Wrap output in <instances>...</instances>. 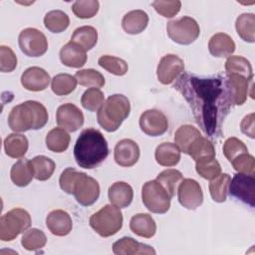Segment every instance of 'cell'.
<instances>
[{
    "label": "cell",
    "mask_w": 255,
    "mask_h": 255,
    "mask_svg": "<svg viewBox=\"0 0 255 255\" xmlns=\"http://www.w3.org/2000/svg\"><path fill=\"white\" fill-rule=\"evenodd\" d=\"M60 60L67 67L81 68L87 62V54L80 45L70 41L61 48Z\"/></svg>",
    "instance_id": "ffe728a7"
},
{
    "label": "cell",
    "mask_w": 255,
    "mask_h": 255,
    "mask_svg": "<svg viewBox=\"0 0 255 255\" xmlns=\"http://www.w3.org/2000/svg\"><path fill=\"white\" fill-rule=\"evenodd\" d=\"M148 24V15L143 10L128 12L122 20V27L126 33L136 35L141 33Z\"/></svg>",
    "instance_id": "d4e9b609"
},
{
    "label": "cell",
    "mask_w": 255,
    "mask_h": 255,
    "mask_svg": "<svg viewBox=\"0 0 255 255\" xmlns=\"http://www.w3.org/2000/svg\"><path fill=\"white\" fill-rule=\"evenodd\" d=\"M196 172L203 178L211 180L221 173V166L215 156L203 157L196 160Z\"/></svg>",
    "instance_id": "f35d334b"
},
{
    "label": "cell",
    "mask_w": 255,
    "mask_h": 255,
    "mask_svg": "<svg viewBox=\"0 0 255 255\" xmlns=\"http://www.w3.org/2000/svg\"><path fill=\"white\" fill-rule=\"evenodd\" d=\"M224 81L232 105H243L247 100L249 83H251L252 80H248L237 74H227L224 76Z\"/></svg>",
    "instance_id": "2e32d148"
},
{
    "label": "cell",
    "mask_w": 255,
    "mask_h": 255,
    "mask_svg": "<svg viewBox=\"0 0 255 255\" xmlns=\"http://www.w3.org/2000/svg\"><path fill=\"white\" fill-rule=\"evenodd\" d=\"M31 223V216L25 209L9 210L0 218V239L6 242L14 240L20 233L28 230Z\"/></svg>",
    "instance_id": "8992f818"
},
{
    "label": "cell",
    "mask_w": 255,
    "mask_h": 255,
    "mask_svg": "<svg viewBox=\"0 0 255 255\" xmlns=\"http://www.w3.org/2000/svg\"><path fill=\"white\" fill-rule=\"evenodd\" d=\"M166 32L173 42L180 45H189L198 38L200 28L193 18L183 16L177 20L167 22Z\"/></svg>",
    "instance_id": "ba28073f"
},
{
    "label": "cell",
    "mask_w": 255,
    "mask_h": 255,
    "mask_svg": "<svg viewBox=\"0 0 255 255\" xmlns=\"http://www.w3.org/2000/svg\"><path fill=\"white\" fill-rule=\"evenodd\" d=\"M154 156L159 165L174 166L180 160V150L175 143L162 142L156 147Z\"/></svg>",
    "instance_id": "4316f807"
},
{
    "label": "cell",
    "mask_w": 255,
    "mask_h": 255,
    "mask_svg": "<svg viewBox=\"0 0 255 255\" xmlns=\"http://www.w3.org/2000/svg\"><path fill=\"white\" fill-rule=\"evenodd\" d=\"M230 195L248 204L250 207L255 205V177L254 175L236 173L230 180Z\"/></svg>",
    "instance_id": "30bf717a"
},
{
    "label": "cell",
    "mask_w": 255,
    "mask_h": 255,
    "mask_svg": "<svg viewBox=\"0 0 255 255\" xmlns=\"http://www.w3.org/2000/svg\"><path fill=\"white\" fill-rule=\"evenodd\" d=\"M91 227L102 237L118 233L123 226V213L119 207L107 204L90 217Z\"/></svg>",
    "instance_id": "5b68a950"
},
{
    "label": "cell",
    "mask_w": 255,
    "mask_h": 255,
    "mask_svg": "<svg viewBox=\"0 0 255 255\" xmlns=\"http://www.w3.org/2000/svg\"><path fill=\"white\" fill-rule=\"evenodd\" d=\"M129 228L139 237L151 238L156 232V223L148 213H137L131 217Z\"/></svg>",
    "instance_id": "cb8c5ba5"
},
{
    "label": "cell",
    "mask_w": 255,
    "mask_h": 255,
    "mask_svg": "<svg viewBox=\"0 0 255 255\" xmlns=\"http://www.w3.org/2000/svg\"><path fill=\"white\" fill-rule=\"evenodd\" d=\"M174 88L189 104L196 123L208 136L221 134V125L232 105L224 77L200 78L182 74Z\"/></svg>",
    "instance_id": "6da1fadb"
},
{
    "label": "cell",
    "mask_w": 255,
    "mask_h": 255,
    "mask_svg": "<svg viewBox=\"0 0 255 255\" xmlns=\"http://www.w3.org/2000/svg\"><path fill=\"white\" fill-rule=\"evenodd\" d=\"M235 43L232 38L225 33L214 34L208 43L210 54L217 58L230 57L235 51Z\"/></svg>",
    "instance_id": "603a6c76"
},
{
    "label": "cell",
    "mask_w": 255,
    "mask_h": 255,
    "mask_svg": "<svg viewBox=\"0 0 255 255\" xmlns=\"http://www.w3.org/2000/svg\"><path fill=\"white\" fill-rule=\"evenodd\" d=\"M141 198L144 206L152 213L162 214L170 207L171 198L156 179L146 181L142 185Z\"/></svg>",
    "instance_id": "52a82bcc"
},
{
    "label": "cell",
    "mask_w": 255,
    "mask_h": 255,
    "mask_svg": "<svg viewBox=\"0 0 255 255\" xmlns=\"http://www.w3.org/2000/svg\"><path fill=\"white\" fill-rule=\"evenodd\" d=\"M225 70L227 74H237L248 80L253 79V70L250 62L241 56H230L225 62Z\"/></svg>",
    "instance_id": "836d02e7"
},
{
    "label": "cell",
    "mask_w": 255,
    "mask_h": 255,
    "mask_svg": "<svg viewBox=\"0 0 255 255\" xmlns=\"http://www.w3.org/2000/svg\"><path fill=\"white\" fill-rule=\"evenodd\" d=\"M183 70V60L174 54H167L160 59L157 65V79L161 84L169 85L178 78Z\"/></svg>",
    "instance_id": "4fadbf2b"
},
{
    "label": "cell",
    "mask_w": 255,
    "mask_h": 255,
    "mask_svg": "<svg viewBox=\"0 0 255 255\" xmlns=\"http://www.w3.org/2000/svg\"><path fill=\"white\" fill-rule=\"evenodd\" d=\"M140 129L149 136L163 134L168 128V122L164 114L157 110H146L139 118Z\"/></svg>",
    "instance_id": "5bb4252c"
},
{
    "label": "cell",
    "mask_w": 255,
    "mask_h": 255,
    "mask_svg": "<svg viewBox=\"0 0 255 255\" xmlns=\"http://www.w3.org/2000/svg\"><path fill=\"white\" fill-rule=\"evenodd\" d=\"M254 114H250V115H247L246 117H244V119L242 120L241 124H240V128H241V131L248 135L249 137L251 138H254L255 137V126H254Z\"/></svg>",
    "instance_id": "816d5d0a"
},
{
    "label": "cell",
    "mask_w": 255,
    "mask_h": 255,
    "mask_svg": "<svg viewBox=\"0 0 255 255\" xmlns=\"http://www.w3.org/2000/svg\"><path fill=\"white\" fill-rule=\"evenodd\" d=\"M46 226L52 234L66 236L72 231L73 221L68 212L62 209H56L47 215Z\"/></svg>",
    "instance_id": "d6986e66"
},
{
    "label": "cell",
    "mask_w": 255,
    "mask_h": 255,
    "mask_svg": "<svg viewBox=\"0 0 255 255\" xmlns=\"http://www.w3.org/2000/svg\"><path fill=\"white\" fill-rule=\"evenodd\" d=\"M98 64L109 73L116 76H124L128 72V63L118 57L111 55H103L99 58Z\"/></svg>",
    "instance_id": "60d3db41"
},
{
    "label": "cell",
    "mask_w": 255,
    "mask_h": 255,
    "mask_svg": "<svg viewBox=\"0 0 255 255\" xmlns=\"http://www.w3.org/2000/svg\"><path fill=\"white\" fill-rule=\"evenodd\" d=\"M233 168L239 173L254 175L255 172V158L248 152L241 153L231 161Z\"/></svg>",
    "instance_id": "bcb514c9"
},
{
    "label": "cell",
    "mask_w": 255,
    "mask_h": 255,
    "mask_svg": "<svg viewBox=\"0 0 255 255\" xmlns=\"http://www.w3.org/2000/svg\"><path fill=\"white\" fill-rule=\"evenodd\" d=\"M100 8V3L97 0H80L72 5L73 13L81 19H89L94 17Z\"/></svg>",
    "instance_id": "f6af8a7d"
},
{
    "label": "cell",
    "mask_w": 255,
    "mask_h": 255,
    "mask_svg": "<svg viewBox=\"0 0 255 255\" xmlns=\"http://www.w3.org/2000/svg\"><path fill=\"white\" fill-rule=\"evenodd\" d=\"M179 203L186 209L194 210L203 202V192L199 183L191 178L182 179L177 188Z\"/></svg>",
    "instance_id": "7c38bea8"
},
{
    "label": "cell",
    "mask_w": 255,
    "mask_h": 255,
    "mask_svg": "<svg viewBox=\"0 0 255 255\" xmlns=\"http://www.w3.org/2000/svg\"><path fill=\"white\" fill-rule=\"evenodd\" d=\"M77 79L70 74H58L52 79L51 88L57 96H67L77 87Z\"/></svg>",
    "instance_id": "74e56055"
},
{
    "label": "cell",
    "mask_w": 255,
    "mask_h": 255,
    "mask_svg": "<svg viewBox=\"0 0 255 255\" xmlns=\"http://www.w3.org/2000/svg\"><path fill=\"white\" fill-rule=\"evenodd\" d=\"M130 104L128 99L121 94L110 96L99 109L97 120L99 125L107 131H116L128 117Z\"/></svg>",
    "instance_id": "277c9868"
},
{
    "label": "cell",
    "mask_w": 255,
    "mask_h": 255,
    "mask_svg": "<svg viewBox=\"0 0 255 255\" xmlns=\"http://www.w3.org/2000/svg\"><path fill=\"white\" fill-rule=\"evenodd\" d=\"M245 152H248L247 146L242 140L237 137H229L225 140L223 144V153L230 162L236 156Z\"/></svg>",
    "instance_id": "7dc6e473"
},
{
    "label": "cell",
    "mask_w": 255,
    "mask_h": 255,
    "mask_svg": "<svg viewBox=\"0 0 255 255\" xmlns=\"http://www.w3.org/2000/svg\"><path fill=\"white\" fill-rule=\"evenodd\" d=\"M231 177L228 173H220L209 183V191L215 202H224L227 198Z\"/></svg>",
    "instance_id": "8d00e7d4"
},
{
    "label": "cell",
    "mask_w": 255,
    "mask_h": 255,
    "mask_svg": "<svg viewBox=\"0 0 255 255\" xmlns=\"http://www.w3.org/2000/svg\"><path fill=\"white\" fill-rule=\"evenodd\" d=\"M108 196L113 205L119 208H126L132 201L133 190L128 183L117 181L110 186Z\"/></svg>",
    "instance_id": "7402d4cb"
},
{
    "label": "cell",
    "mask_w": 255,
    "mask_h": 255,
    "mask_svg": "<svg viewBox=\"0 0 255 255\" xmlns=\"http://www.w3.org/2000/svg\"><path fill=\"white\" fill-rule=\"evenodd\" d=\"M201 136L200 131L191 125H183L174 133V142L183 153H188L192 143Z\"/></svg>",
    "instance_id": "f1b7e54d"
},
{
    "label": "cell",
    "mask_w": 255,
    "mask_h": 255,
    "mask_svg": "<svg viewBox=\"0 0 255 255\" xmlns=\"http://www.w3.org/2000/svg\"><path fill=\"white\" fill-rule=\"evenodd\" d=\"M10 177L15 185L20 187L27 186L34 177V171L30 160L22 158L16 161L11 167Z\"/></svg>",
    "instance_id": "484cf974"
},
{
    "label": "cell",
    "mask_w": 255,
    "mask_h": 255,
    "mask_svg": "<svg viewBox=\"0 0 255 255\" xmlns=\"http://www.w3.org/2000/svg\"><path fill=\"white\" fill-rule=\"evenodd\" d=\"M109 154L107 139L93 128L84 129L74 146V157L80 167L92 169L102 163Z\"/></svg>",
    "instance_id": "7a4b0ae2"
},
{
    "label": "cell",
    "mask_w": 255,
    "mask_h": 255,
    "mask_svg": "<svg viewBox=\"0 0 255 255\" xmlns=\"http://www.w3.org/2000/svg\"><path fill=\"white\" fill-rule=\"evenodd\" d=\"M19 47L28 57L43 56L48 50V40L40 30L36 28H26L22 30L18 37Z\"/></svg>",
    "instance_id": "9c48e42d"
},
{
    "label": "cell",
    "mask_w": 255,
    "mask_h": 255,
    "mask_svg": "<svg viewBox=\"0 0 255 255\" xmlns=\"http://www.w3.org/2000/svg\"><path fill=\"white\" fill-rule=\"evenodd\" d=\"M47 243L45 233L37 228L26 230L21 238L22 246L29 251H36L43 248Z\"/></svg>",
    "instance_id": "ab89813d"
},
{
    "label": "cell",
    "mask_w": 255,
    "mask_h": 255,
    "mask_svg": "<svg viewBox=\"0 0 255 255\" xmlns=\"http://www.w3.org/2000/svg\"><path fill=\"white\" fill-rule=\"evenodd\" d=\"M140 155L137 143L129 138L120 140L115 146L114 157L116 162L123 167H130L134 165Z\"/></svg>",
    "instance_id": "e0dca14e"
},
{
    "label": "cell",
    "mask_w": 255,
    "mask_h": 255,
    "mask_svg": "<svg viewBox=\"0 0 255 255\" xmlns=\"http://www.w3.org/2000/svg\"><path fill=\"white\" fill-rule=\"evenodd\" d=\"M70 24L69 16L61 10L49 11L44 17V25L52 33L64 32Z\"/></svg>",
    "instance_id": "e575fe53"
},
{
    "label": "cell",
    "mask_w": 255,
    "mask_h": 255,
    "mask_svg": "<svg viewBox=\"0 0 255 255\" xmlns=\"http://www.w3.org/2000/svg\"><path fill=\"white\" fill-rule=\"evenodd\" d=\"M84 115L75 105L67 103L61 105L56 113V121L59 127L68 130L76 131L84 125Z\"/></svg>",
    "instance_id": "9a60e30c"
},
{
    "label": "cell",
    "mask_w": 255,
    "mask_h": 255,
    "mask_svg": "<svg viewBox=\"0 0 255 255\" xmlns=\"http://www.w3.org/2000/svg\"><path fill=\"white\" fill-rule=\"evenodd\" d=\"M71 41L80 45L85 51H89L97 44L98 32L92 26H82L74 31Z\"/></svg>",
    "instance_id": "d6a6232c"
},
{
    "label": "cell",
    "mask_w": 255,
    "mask_h": 255,
    "mask_svg": "<svg viewBox=\"0 0 255 255\" xmlns=\"http://www.w3.org/2000/svg\"><path fill=\"white\" fill-rule=\"evenodd\" d=\"M151 5L159 15L165 18L174 17L180 11V8H181V2L178 0H174V1L155 0L151 3Z\"/></svg>",
    "instance_id": "c3c4849f"
},
{
    "label": "cell",
    "mask_w": 255,
    "mask_h": 255,
    "mask_svg": "<svg viewBox=\"0 0 255 255\" xmlns=\"http://www.w3.org/2000/svg\"><path fill=\"white\" fill-rule=\"evenodd\" d=\"M17 67V57L13 50L8 47L0 46V71L2 73H10Z\"/></svg>",
    "instance_id": "681fc988"
},
{
    "label": "cell",
    "mask_w": 255,
    "mask_h": 255,
    "mask_svg": "<svg viewBox=\"0 0 255 255\" xmlns=\"http://www.w3.org/2000/svg\"><path fill=\"white\" fill-rule=\"evenodd\" d=\"M235 28L239 37L245 42L255 41V15L253 13H243L239 15L235 22Z\"/></svg>",
    "instance_id": "4dcf8cb0"
},
{
    "label": "cell",
    "mask_w": 255,
    "mask_h": 255,
    "mask_svg": "<svg viewBox=\"0 0 255 255\" xmlns=\"http://www.w3.org/2000/svg\"><path fill=\"white\" fill-rule=\"evenodd\" d=\"M195 161L208 156H215V148L213 143L207 137H198L190 146L188 153Z\"/></svg>",
    "instance_id": "7bdbcfd3"
},
{
    "label": "cell",
    "mask_w": 255,
    "mask_h": 255,
    "mask_svg": "<svg viewBox=\"0 0 255 255\" xmlns=\"http://www.w3.org/2000/svg\"><path fill=\"white\" fill-rule=\"evenodd\" d=\"M182 179V173L179 170L173 168L165 169L156 176V180L163 186V188L166 190L170 198H172L175 195L178 185L180 184Z\"/></svg>",
    "instance_id": "d590c367"
},
{
    "label": "cell",
    "mask_w": 255,
    "mask_h": 255,
    "mask_svg": "<svg viewBox=\"0 0 255 255\" xmlns=\"http://www.w3.org/2000/svg\"><path fill=\"white\" fill-rule=\"evenodd\" d=\"M51 78L48 72L40 67H30L21 76L22 86L32 92L44 91L50 84Z\"/></svg>",
    "instance_id": "ac0fdd59"
},
{
    "label": "cell",
    "mask_w": 255,
    "mask_h": 255,
    "mask_svg": "<svg viewBox=\"0 0 255 255\" xmlns=\"http://www.w3.org/2000/svg\"><path fill=\"white\" fill-rule=\"evenodd\" d=\"M70 134L62 128H54L46 135V145L53 152H63L70 144Z\"/></svg>",
    "instance_id": "f546056e"
},
{
    "label": "cell",
    "mask_w": 255,
    "mask_h": 255,
    "mask_svg": "<svg viewBox=\"0 0 255 255\" xmlns=\"http://www.w3.org/2000/svg\"><path fill=\"white\" fill-rule=\"evenodd\" d=\"M75 78L81 86L91 88H102L105 85L104 76L97 70L84 69L76 72Z\"/></svg>",
    "instance_id": "b9f144b4"
},
{
    "label": "cell",
    "mask_w": 255,
    "mask_h": 255,
    "mask_svg": "<svg viewBox=\"0 0 255 255\" xmlns=\"http://www.w3.org/2000/svg\"><path fill=\"white\" fill-rule=\"evenodd\" d=\"M48 122L46 108L37 101H26L15 106L9 116V128L15 132L42 128Z\"/></svg>",
    "instance_id": "3957f363"
},
{
    "label": "cell",
    "mask_w": 255,
    "mask_h": 255,
    "mask_svg": "<svg viewBox=\"0 0 255 255\" xmlns=\"http://www.w3.org/2000/svg\"><path fill=\"white\" fill-rule=\"evenodd\" d=\"M81 173V171H78L74 167H67L66 169H64L59 178L61 189L68 194H73L74 185Z\"/></svg>",
    "instance_id": "f907efd6"
},
{
    "label": "cell",
    "mask_w": 255,
    "mask_h": 255,
    "mask_svg": "<svg viewBox=\"0 0 255 255\" xmlns=\"http://www.w3.org/2000/svg\"><path fill=\"white\" fill-rule=\"evenodd\" d=\"M29 147L27 137L21 133H10L4 139L5 153L12 158H20L25 155Z\"/></svg>",
    "instance_id": "83f0119b"
},
{
    "label": "cell",
    "mask_w": 255,
    "mask_h": 255,
    "mask_svg": "<svg viewBox=\"0 0 255 255\" xmlns=\"http://www.w3.org/2000/svg\"><path fill=\"white\" fill-rule=\"evenodd\" d=\"M73 194L81 205L90 206L100 196V184L95 178L82 172L74 185Z\"/></svg>",
    "instance_id": "8fae6325"
},
{
    "label": "cell",
    "mask_w": 255,
    "mask_h": 255,
    "mask_svg": "<svg viewBox=\"0 0 255 255\" xmlns=\"http://www.w3.org/2000/svg\"><path fill=\"white\" fill-rule=\"evenodd\" d=\"M105 103V97L103 92L98 88H89L82 96L81 104L84 109L90 112L99 111V109Z\"/></svg>",
    "instance_id": "ee69618b"
},
{
    "label": "cell",
    "mask_w": 255,
    "mask_h": 255,
    "mask_svg": "<svg viewBox=\"0 0 255 255\" xmlns=\"http://www.w3.org/2000/svg\"><path fill=\"white\" fill-rule=\"evenodd\" d=\"M34 171V177L37 180L44 181L49 179L54 171L56 164L53 159L45 155H37L30 160Z\"/></svg>",
    "instance_id": "1f68e13d"
},
{
    "label": "cell",
    "mask_w": 255,
    "mask_h": 255,
    "mask_svg": "<svg viewBox=\"0 0 255 255\" xmlns=\"http://www.w3.org/2000/svg\"><path fill=\"white\" fill-rule=\"evenodd\" d=\"M113 252L117 255H136L155 254V250L146 244L140 243L131 237H123L113 244Z\"/></svg>",
    "instance_id": "44dd1931"
}]
</instances>
